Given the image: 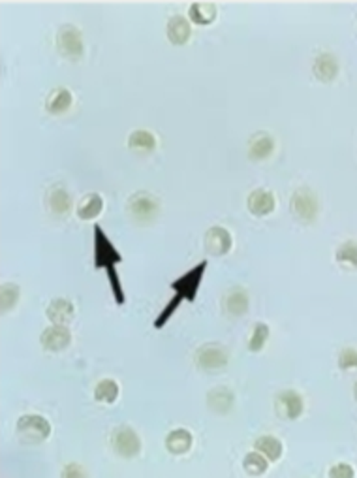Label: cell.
I'll use <instances>...</instances> for the list:
<instances>
[{
	"mask_svg": "<svg viewBox=\"0 0 357 478\" xmlns=\"http://www.w3.org/2000/svg\"><path fill=\"white\" fill-rule=\"evenodd\" d=\"M188 16L196 25H211L216 19V4H213V2H194L188 8Z\"/></svg>",
	"mask_w": 357,
	"mask_h": 478,
	"instance_id": "24",
	"label": "cell"
},
{
	"mask_svg": "<svg viewBox=\"0 0 357 478\" xmlns=\"http://www.w3.org/2000/svg\"><path fill=\"white\" fill-rule=\"evenodd\" d=\"M312 72H314V75L322 83H331V81L336 80V75L341 72V63L336 59V55L324 51L314 59Z\"/></svg>",
	"mask_w": 357,
	"mask_h": 478,
	"instance_id": "13",
	"label": "cell"
},
{
	"mask_svg": "<svg viewBox=\"0 0 357 478\" xmlns=\"http://www.w3.org/2000/svg\"><path fill=\"white\" fill-rule=\"evenodd\" d=\"M165 448L173 456H185L190 452L194 445L192 433L187 430V428H177V430H171L167 435H165L164 441Z\"/></svg>",
	"mask_w": 357,
	"mask_h": 478,
	"instance_id": "16",
	"label": "cell"
},
{
	"mask_svg": "<svg viewBox=\"0 0 357 478\" xmlns=\"http://www.w3.org/2000/svg\"><path fill=\"white\" fill-rule=\"evenodd\" d=\"M119 393H121V386L113 379H101L97 384V388H94V399H97L98 403H115L119 399Z\"/></svg>",
	"mask_w": 357,
	"mask_h": 478,
	"instance_id": "26",
	"label": "cell"
},
{
	"mask_svg": "<svg viewBox=\"0 0 357 478\" xmlns=\"http://www.w3.org/2000/svg\"><path fill=\"white\" fill-rule=\"evenodd\" d=\"M353 396H356V399H357V382H356V386H353Z\"/></svg>",
	"mask_w": 357,
	"mask_h": 478,
	"instance_id": "35",
	"label": "cell"
},
{
	"mask_svg": "<svg viewBox=\"0 0 357 478\" xmlns=\"http://www.w3.org/2000/svg\"><path fill=\"white\" fill-rule=\"evenodd\" d=\"M207 271V260H202L199 264H196L192 269H188L187 273H182L181 277H177L173 283H171V290L175 292L173 298L167 301V305L162 309V313L156 317L155 328L160 330L162 326L167 324L173 315L177 313V309L181 307L182 301H194L196 300L197 292H199V286H202L203 275Z\"/></svg>",
	"mask_w": 357,
	"mask_h": 478,
	"instance_id": "1",
	"label": "cell"
},
{
	"mask_svg": "<svg viewBox=\"0 0 357 478\" xmlns=\"http://www.w3.org/2000/svg\"><path fill=\"white\" fill-rule=\"evenodd\" d=\"M235 405V393L228 386H214L207 392V407L216 414H228Z\"/></svg>",
	"mask_w": 357,
	"mask_h": 478,
	"instance_id": "14",
	"label": "cell"
},
{
	"mask_svg": "<svg viewBox=\"0 0 357 478\" xmlns=\"http://www.w3.org/2000/svg\"><path fill=\"white\" fill-rule=\"evenodd\" d=\"M101 211H104V198L98 192H91L81 200L75 213L81 221H94L101 215Z\"/></svg>",
	"mask_w": 357,
	"mask_h": 478,
	"instance_id": "21",
	"label": "cell"
},
{
	"mask_svg": "<svg viewBox=\"0 0 357 478\" xmlns=\"http://www.w3.org/2000/svg\"><path fill=\"white\" fill-rule=\"evenodd\" d=\"M246 207L254 217H267L277 207V198L269 188H254L246 198Z\"/></svg>",
	"mask_w": 357,
	"mask_h": 478,
	"instance_id": "12",
	"label": "cell"
},
{
	"mask_svg": "<svg viewBox=\"0 0 357 478\" xmlns=\"http://www.w3.org/2000/svg\"><path fill=\"white\" fill-rule=\"evenodd\" d=\"M331 478H353L356 477V471L350 463H335L333 467L329 469Z\"/></svg>",
	"mask_w": 357,
	"mask_h": 478,
	"instance_id": "33",
	"label": "cell"
},
{
	"mask_svg": "<svg viewBox=\"0 0 357 478\" xmlns=\"http://www.w3.org/2000/svg\"><path fill=\"white\" fill-rule=\"evenodd\" d=\"M45 315H48L51 324H62V326H66L74 318L75 307L66 298H55L48 305V309H45Z\"/></svg>",
	"mask_w": 357,
	"mask_h": 478,
	"instance_id": "17",
	"label": "cell"
},
{
	"mask_svg": "<svg viewBox=\"0 0 357 478\" xmlns=\"http://www.w3.org/2000/svg\"><path fill=\"white\" fill-rule=\"evenodd\" d=\"M158 146L156 141V136L150 132V130L138 129L133 130L132 134L128 136V147L136 151H143V153H153Z\"/></svg>",
	"mask_w": 357,
	"mask_h": 478,
	"instance_id": "25",
	"label": "cell"
},
{
	"mask_svg": "<svg viewBox=\"0 0 357 478\" xmlns=\"http://www.w3.org/2000/svg\"><path fill=\"white\" fill-rule=\"evenodd\" d=\"M234 247L231 232L224 226H211L205 234V249L211 256H224Z\"/></svg>",
	"mask_w": 357,
	"mask_h": 478,
	"instance_id": "9",
	"label": "cell"
},
{
	"mask_svg": "<svg viewBox=\"0 0 357 478\" xmlns=\"http://www.w3.org/2000/svg\"><path fill=\"white\" fill-rule=\"evenodd\" d=\"M243 469H245L246 474L251 477H261L269 469V460H267L263 454L260 452H248L245 457H243Z\"/></svg>",
	"mask_w": 357,
	"mask_h": 478,
	"instance_id": "27",
	"label": "cell"
},
{
	"mask_svg": "<svg viewBox=\"0 0 357 478\" xmlns=\"http://www.w3.org/2000/svg\"><path fill=\"white\" fill-rule=\"evenodd\" d=\"M160 200L156 198L155 194L145 192V190L132 194L126 202L128 215L139 224H149V222L155 221L156 217L160 215Z\"/></svg>",
	"mask_w": 357,
	"mask_h": 478,
	"instance_id": "2",
	"label": "cell"
},
{
	"mask_svg": "<svg viewBox=\"0 0 357 478\" xmlns=\"http://www.w3.org/2000/svg\"><path fill=\"white\" fill-rule=\"evenodd\" d=\"M17 437L23 445H40L51 435V424L40 414H23L16 425Z\"/></svg>",
	"mask_w": 357,
	"mask_h": 478,
	"instance_id": "3",
	"label": "cell"
},
{
	"mask_svg": "<svg viewBox=\"0 0 357 478\" xmlns=\"http://www.w3.org/2000/svg\"><path fill=\"white\" fill-rule=\"evenodd\" d=\"M254 448H256L260 454H263L269 462H278L284 454L282 441H278L277 437L273 435L258 437L256 442H254Z\"/></svg>",
	"mask_w": 357,
	"mask_h": 478,
	"instance_id": "23",
	"label": "cell"
},
{
	"mask_svg": "<svg viewBox=\"0 0 357 478\" xmlns=\"http://www.w3.org/2000/svg\"><path fill=\"white\" fill-rule=\"evenodd\" d=\"M40 343L49 352H60V350H65L72 343V332L68 330V326L51 324L49 328H45L42 332Z\"/></svg>",
	"mask_w": 357,
	"mask_h": 478,
	"instance_id": "10",
	"label": "cell"
},
{
	"mask_svg": "<svg viewBox=\"0 0 357 478\" xmlns=\"http://www.w3.org/2000/svg\"><path fill=\"white\" fill-rule=\"evenodd\" d=\"M335 260L339 264H342V266L357 269V241L348 239L342 245H339L335 253Z\"/></svg>",
	"mask_w": 357,
	"mask_h": 478,
	"instance_id": "28",
	"label": "cell"
},
{
	"mask_svg": "<svg viewBox=\"0 0 357 478\" xmlns=\"http://www.w3.org/2000/svg\"><path fill=\"white\" fill-rule=\"evenodd\" d=\"M87 471L81 467L79 463H70L66 465V469L62 471V478H77V477H85Z\"/></svg>",
	"mask_w": 357,
	"mask_h": 478,
	"instance_id": "34",
	"label": "cell"
},
{
	"mask_svg": "<svg viewBox=\"0 0 357 478\" xmlns=\"http://www.w3.org/2000/svg\"><path fill=\"white\" fill-rule=\"evenodd\" d=\"M224 305L228 315H231V317H243L248 311V307H251V295H248V292L243 286H234L226 294Z\"/></svg>",
	"mask_w": 357,
	"mask_h": 478,
	"instance_id": "18",
	"label": "cell"
},
{
	"mask_svg": "<svg viewBox=\"0 0 357 478\" xmlns=\"http://www.w3.org/2000/svg\"><path fill=\"white\" fill-rule=\"evenodd\" d=\"M165 34H167V40L173 45H185L190 40L192 28H190V23H188L187 17L173 16L170 17V21L165 25Z\"/></svg>",
	"mask_w": 357,
	"mask_h": 478,
	"instance_id": "19",
	"label": "cell"
},
{
	"mask_svg": "<svg viewBox=\"0 0 357 478\" xmlns=\"http://www.w3.org/2000/svg\"><path fill=\"white\" fill-rule=\"evenodd\" d=\"M19 295H21V288L16 283H4V285L0 286V307H2V313H10L17 305Z\"/></svg>",
	"mask_w": 357,
	"mask_h": 478,
	"instance_id": "29",
	"label": "cell"
},
{
	"mask_svg": "<svg viewBox=\"0 0 357 478\" xmlns=\"http://www.w3.org/2000/svg\"><path fill=\"white\" fill-rule=\"evenodd\" d=\"M123 262V256L113 245L107 234L101 230L100 224H94V268L113 269L117 264Z\"/></svg>",
	"mask_w": 357,
	"mask_h": 478,
	"instance_id": "6",
	"label": "cell"
},
{
	"mask_svg": "<svg viewBox=\"0 0 357 478\" xmlns=\"http://www.w3.org/2000/svg\"><path fill=\"white\" fill-rule=\"evenodd\" d=\"M194 362L199 369L205 371H216L222 369L229 364V350L224 344L219 343H207L199 347L194 354Z\"/></svg>",
	"mask_w": 357,
	"mask_h": 478,
	"instance_id": "7",
	"label": "cell"
},
{
	"mask_svg": "<svg viewBox=\"0 0 357 478\" xmlns=\"http://www.w3.org/2000/svg\"><path fill=\"white\" fill-rule=\"evenodd\" d=\"M48 205L55 215H66L72 210V196L65 187L55 185V187L49 188Z\"/></svg>",
	"mask_w": 357,
	"mask_h": 478,
	"instance_id": "22",
	"label": "cell"
},
{
	"mask_svg": "<svg viewBox=\"0 0 357 478\" xmlns=\"http://www.w3.org/2000/svg\"><path fill=\"white\" fill-rule=\"evenodd\" d=\"M57 49L65 59L79 60L85 53L83 34H81L79 27H75L72 23L60 25V28L57 31Z\"/></svg>",
	"mask_w": 357,
	"mask_h": 478,
	"instance_id": "5",
	"label": "cell"
},
{
	"mask_svg": "<svg viewBox=\"0 0 357 478\" xmlns=\"http://www.w3.org/2000/svg\"><path fill=\"white\" fill-rule=\"evenodd\" d=\"M111 446L121 457L132 460L141 452V439L130 425H121L111 433Z\"/></svg>",
	"mask_w": 357,
	"mask_h": 478,
	"instance_id": "8",
	"label": "cell"
},
{
	"mask_svg": "<svg viewBox=\"0 0 357 478\" xmlns=\"http://www.w3.org/2000/svg\"><path fill=\"white\" fill-rule=\"evenodd\" d=\"M290 207L295 219L303 222V224H312L316 221V217L320 213V202L318 196L312 188L301 187L292 194L290 200Z\"/></svg>",
	"mask_w": 357,
	"mask_h": 478,
	"instance_id": "4",
	"label": "cell"
},
{
	"mask_svg": "<svg viewBox=\"0 0 357 478\" xmlns=\"http://www.w3.org/2000/svg\"><path fill=\"white\" fill-rule=\"evenodd\" d=\"M269 335H271L269 324L265 322L254 324L252 335L251 339H248V350H251V352H260V350L267 344V341H269Z\"/></svg>",
	"mask_w": 357,
	"mask_h": 478,
	"instance_id": "30",
	"label": "cell"
},
{
	"mask_svg": "<svg viewBox=\"0 0 357 478\" xmlns=\"http://www.w3.org/2000/svg\"><path fill=\"white\" fill-rule=\"evenodd\" d=\"M277 413L286 420H297L304 411L303 396L295 390H284L277 396Z\"/></svg>",
	"mask_w": 357,
	"mask_h": 478,
	"instance_id": "11",
	"label": "cell"
},
{
	"mask_svg": "<svg viewBox=\"0 0 357 478\" xmlns=\"http://www.w3.org/2000/svg\"><path fill=\"white\" fill-rule=\"evenodd\" d=\"M339 367L344 371H357V349L348 347L339 354Z\"/></svg>",
	"mask_w": 357,
	"mask_h": 478,
	"instance_id": "32",
	"label": "cell"
},
{
	"mask_svg": "<svg viewBox=\"0 0 357 478\" xmlns=\"http://www.w3.org/2000/svg\"><path fill=\"white\" fill-rule=\"evenodd\" d=\"M275 153V138L269 132H256L248 141V158L251 161H267Z\"/></svg>",
	"mask_w": 357,
	"mask_h": 478,
	"instance_id": "15",
	"label": "cell"
},
{
	"mask_svg": "<svg viewBox=\"0 0 357 478\" xmlns=\"http://www.w3.org/2000/svg\"><path fill=\"white\" fill-rule=\"evenodd\" d=\"M107 281H109V286H111V292H113V298H115V301H117L119 305H123L124 303V290H123V285H121V279H119V273L117 269H107Z\"/></svg>",
	"mask_w": 357,
	"mask_h": 478,
	"instance_id": "31",
	"label": "cell"
},
{
	"mask_svg": "<svg viewBox=\"0 0 357 478\" xmlns=\"http://www.w3.org/2000/svg\"><path fill=\"white\" fill-rule=\"evenodd\" d=\"M74 104V94L66 87H57L53 91L49 92L48 100H45V109L51 115H62V113L68 112Z\"/></svg>",
	"mask_w": 357,
	"mask_h": 478,
	"instance_id": "20",
	"label": "cell"
}]
</instances>
